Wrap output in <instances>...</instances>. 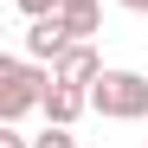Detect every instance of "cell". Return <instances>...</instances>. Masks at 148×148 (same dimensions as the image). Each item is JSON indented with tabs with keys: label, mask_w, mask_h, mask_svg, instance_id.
<instances>
[{
	"label": "cell",
	"mask_w": 148,
	"mask_h": 148,
	"mask_svg": "<svg viewBox=\"0 0 148 148\" xmlns=\"http://www.w3.org/2000/svg\"><path fill=\"white\" fill-rule=\"evenodd\" d=\"M52 77H58V84H77V90H90L97 77H103V58H97V45H90V39H71L64 52L52 58Z\"/></svg>",
	"instance_id": "3957f363"
},
{
	"label": "cell",
	"mask_w": 148,
	"mask_h": 148,
	"mask_svg": "<svg viewBox=\"0 0 148 148\" xmlns=\"http://www.w3.org/2000/svg\"><path fill=\"white\" fill-rule=\"evenodd\" d=\"M45 90H52V64L39 58H0V122H26Z\"/></svg>",
	"instance_id": "6da1fadb"
},
{
	"label": "cell",
	"mask_w": 148,
	"mask_h": 148,
	"mask_svg": "<svg viewBox=\"0 0 148 148\" xmlns=\"http://www.w3.org/2000/svg\"><path fill=\"white\" fill-rule=\"evenodd\" d=\"M90 110L103 122H142L148 116V77H142V71H110L103 64V77L90 84Z\"/></svg>",
	"instance_id": "7a4b0ae2"
},
{
	"label": "cell",
	"mask_w": 148,
	"mask_h": 148,
	"mask_svg": "<svg viewBox=\"0 0 148 148\" xmlns=\"http://www.w3.org/2000/svg\"><path fill=\"white\" fill-rule=\"evenodd\" d=\"M0 148H32V142L19 135V122H0Z\"/></svg>",
	"instance_id": "9c48e42d"
},
{
	"label": "cell",
	"mask_w": 148,
	"mask_h": 148,
	"mask_svg": "<svg viewBox=\"0 0 148 148\" xmlns=\"http://www.w3.org/2000/svg\"><path fill=\"white\" fill-rule=\"evenodd\" d=\"M13 7H19V13H26V19H52V13L64 7V0H13Z\"/></svg>",
	"instance_id": "ba28073f"
},
{
	"label": "cell",
	"mask_w": 148,
	"mask_h": 148,
	"mask_svg": "<svg viewBox=\"0 0 148 148\" xmlns=\"http://www.w3.org/2000/svg\"><path fill=\"white\" fill-rule=\"evenodd\" d=\"M58 19H64L71 39H90L97 26H103V0H71V7H58Z\"/></svg>",
	"instance_id": "8992f818"
},
{
	"label": "cell",
	"mask_w": 148,
	"mask_h": 148,
	"mask_svg": "<svg viewBox=\"0 0 148 148\" xmlns=\"http://www.w3.org/2000/svg\"><path fill=\"white\" fill-rule=\"evenodd\" d=\"M39 110H45V122H64V129H71V122L90 110V90H77V84H58V77H52V90H45V103H39Z\"/></svg>",
	"instance_id": "277c9868"
},
{
	"label": "cell",
	"mask_w": 148,
	"mask_h": 148,
	"mask_svg": "<svg viewBox=\"0 0 148 148\" xmlns=\"http://www.w3.org/2000/svg\"><path fill=\"white\" fill-rule=\"evenodd\" d=\"M32 148H77V135L64 122H45V135H32Z\"/></svg>",
	"instance_id": "52a82bcc"
},
{
	"label": "cell",
	"mask_w": 148,
	"mask_h": 148,
	"mask_svg": "<svg viewBox=\"0 0 148 148\" xmlns=\"http://www.w3.org/2000/svg\"><path fill=\"white\" fill-rule=\"evenodd\" d=\"M64 7H71V0H64Z\"/></svg>",
	"instance_id": "8fae6325"
},
{
	"label": "cell",
	"mask_w": 148,
	"mask_h": 148,
	"mask_svg": "<svg viewBox=\"0 0 148 148\" xmlns=\"http://www.w3.org/2000/svg\"><path fill=\"white\" fill-rule=\"evenodd\" d=\"M64 45H71V32H64V19H58V13H52V19H32V26H26V58H39V64H52Z\"/></svg>",
	"instance_id": "5b68a950"
},
{
	"label": "cell",
	"mask_w": 148,
	"mask_h": 148,
	"mask_svg": "<svg viewBox=\"0 0 148 148\" xmlns=\"http://www.w3.org/2000/svg\"><path fill=\"white\" fill-rule=\"evenodd\" d=\"M116 7H129V13H148V0H116Z\"/></svg>",
	"instance_id": "30bf717a"
}]
</instances>
